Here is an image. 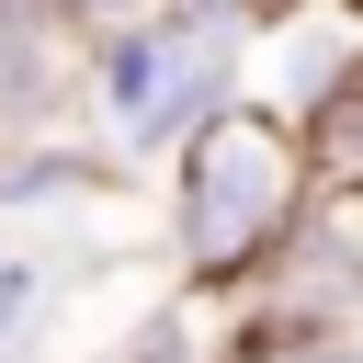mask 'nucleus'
Returning a JSON list of instances; mask_svg holds the SVG:
<instances>
[{
	"label": "nucleus",
	"instance_id": "obj_6",
	"mask_svg": "<svg viewBox=\"0 0 363 363\" xmlns=\"http://www.w3.org/2000/svg\"><path fill=\"white\" fill-rule=\"evenodd\" d=\"M0 363H23V352H0Z\"/></svg>",
	"mask_w": 363,
	"mask_h": 363
},
{
	"label": "nucleus",
	"instance_id": "obj_4",
	"mask_svg": "<svg viewBox=\"0 0 363 363\" xmlns=\"http://www.w3.org/2000/svg\"><path fill=\"white\" fill-rule=\"evenodd\" d=\"M284 363H363V340H340V329H329V340H295Z\"/></svg>",
	"mask_w": 363,
	"mask_h": 363
},
{
	"label": "nucleus",
	"instance_id": "obj_2",
	"mask_svg": "<svg viewBox=\"0 0 363 363\" xmlns=\"http://www.w3.org/2000/svg\"><path fill=\"white\" fill-rule=\"evenodd\" d=\"M306 159H318V193H363V45H352V68L318 91V113H306Z\"/></svg>",
	"mask_w": 363,
	"mask_h": 363
},
{
	"label": "nucleus",
	"instance_id": "obj_3",
	"mask_svg": "<svg viewBox=\"0 0 363 363\" xmlns=\"http://www.w3.org/2000/svg\"><path fill=\"white\" fill-rule=\"evenodd\" d=\"M34 306H45V272H34L23 250H0V340H11V329H23Z\"/></svg>",
	"mask_w": 363,
	"mask_h": 363
},
{
	"label": "nucleus",
	"instance_id": "obj_5",
	"mask_svg": "<svg viewBox=\"0 0 363 363\" xmlns=\"http://www.w3.org/2000/svg\"><path fill=\"white\" fill-rule=\"evenodd\" d=\"M340 11H352V23H363V0H340Z\"/></svg>",
	"mask_w": 363,
	"mask_h": 363
},
{
	"label": "nucleus",
	"instance_id": "obj_1",
	"mask_svg": "<svg viewBox=\"0 0 363 363\" xmlns=\"http://www.w3.org/2000/svg\"><path fill=\"white\" fill-rule=\"evenodd\" d=\"M318 204V159H306V125L284 102H216L193 136H182V182H170V238H182V272L204 295H238Z\"/></svg>",
	"mask_w": 363,
	"mask_h": 363
}]
</instances>
